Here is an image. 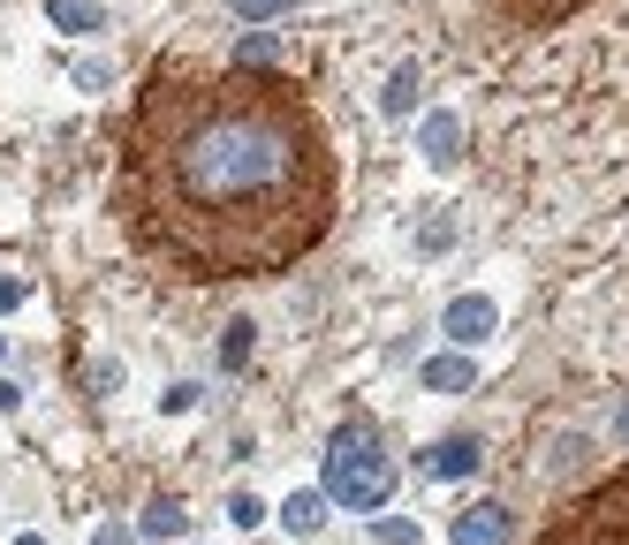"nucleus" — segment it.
I'll return each mask as SVG.
<instances>
[{
	"mask_svg": "<svg viewBox=\"0 0 629 545\" xmlns=\"http://www.w3.org/2000/svg\"><path fill=\"white\" fill-rule=\"evenodd\" d=\"M91 545H129V531H114V523H107V531H99Z\"/></svg>",
	"mask_w": 629,
	"mask_h": 545,
	"instance_id": "obj_20",
	"label": "nucleus"
},
{
	"mask_svg": "<svg viewBox=\"0 0 629 545\" xmlns=\"http://www.w3.org/2000/svg\"><path fill=\"white\" fill-rule=\"evenodd\" d=\"M251 319H236V326H228V334H220V364H228V372H236V364H251Z\"/></svg>",
	"mask_w": 629,
	"mask_h": 545,
	"instance_id": "obj_11",
	"label": "nucleus"
},
{
	"mask_svg": "<svg viewBox=\"0 0 629 545\" xmlns=\"http://www.w3.org/2000/svg\"><path fill=\"white\" fill-rule=\"evenodd\" d=\"M16 410H23V386H16V379H0V417H16Z\"/></svg>",
	"mask_w": 629,
	"mask_h": 545,
	"instance_id": "obj_19",
	"label": "nucleus"
},
{
	"mask_svg": "<svg viewBox=\"0 0 629 545\" xmlns=\"http://www.w3.org/2000/svg\"><path fill=\"white\" fill-rule=\"evenodd\" d=\"M418 379L440 386V394H462V386L478 379V364H470V356H432V364H418Z\"/></svg>",
	"mask_w": 629,
	"mask_h": 545,
	"instance_id": "obj_9",
	"label": "nucleus"
},
{
	"mask_svg": "<svg viewBox=\"0 0 629 545\" xmlns=\"http://www.w3.org/2000/svg\"><path fill=\"white\" fill-rule=\"evenodd\" d=\"M0 364H8V334H0Z\"/></svg>",
	"mask_w": 629,
	"mask_h": 545,
	"instance_id": "obj_22",
	"label": "nucleus"
},
{
	"mask_svg": "<svg viewBox=\"0 0 629 545\" xmlns=\"http://www.w3.org/2000/svg\"><path fill=\"white\" fill-rule=\"evenodd\" d=\"M190 410H198V379H174L160 394V417H190Z\"/></svg>",
	"mask_w": 629,
	"mask_h": 545,
	"instance_id": "obj_13",
	"label": "nucleus"
},
{
	"mask_svg": "<svg viewBox=\"0 0 629 545\" xmlns=\"http://www.w3.org/2000/svg\"><path fill=\"white\" fill-rule=\"evenodd\" d=\"M281 531L289 538H319L327 531V493H289L281 501Z\"/></svg>",
	"mask_w": 629,
	"mask_h": 545,
	"instance_id": "obj_8",
	"label": "nucleus"
},
{
	"mask_svg": "<svg viewBox=\"0 0 629 545\" xmlns=\"http://www.w3.org/2000/svg\"><path fill=\"white\" fill-rule=\"evenodd\" d=\"M410 99H418V69H395V84H387V114H410Z\"/></svg>",
	"mask_w": 629,
	"mask_h": 545,
	"instance_id": "obj_15",
	"label": "nucleus"
},
{
	"mask_svg": "<svg viewBox=\"0 0 629 545\" xmlns=\"http://www.w3.org/2000/svg\"><path fill=\"white\" fill-rule=\"evenodd\" d=\"M23 295H31V289H23L16 273H0V319H8V311H23Z\"/></svg>",
	"mask_w": 629,
	"mask_h": 545,
	"instance_id": "obj_17",
	"label": "nucleus"
},
{
	"mask_svg": "<svg viewBox=\"0 0 629 545\" xmlns=\"http://www.w3.org/2000/svg\"><path fill=\"white\" fill-rule=\"evenodd\" d=\"M228 8H236L243 23H273V16H289L296 0H228Z\"/></svg>",
	"mask_w": 629,
	"mask_h": 545,
	"instance_id": "obj_16",
	"label": "nucleus"
},
{
	"mask_svg": "<svg viewBox=\"0 0 629 545\" xmlns=\"http://www.w3.org/2000/svg\"><path fill=\"white\" fill-rule=\"evenodd\" d=\"M46 23L69 39H91V31H107V0H46Z\"/></svg>",
	"mask_w": 629,
	"mask_h": 545,
	"instance_id": "obj_7",
	"label": "nucleus"
},
{
	"mask_svg": "<svg viewBox=\"0 0 629 545\" xmlns=\"http://www.w3.org/2000/svg\"><path fill=\"white\" fill-rule=\"evenodd\" d=\"M493 326H501V303H493V295H456V303L440 311V334L456 341V349H478Z\"/></svg>",
	"mask_w": 629,
	"mask_h": 545,
	"instance_id": "obj_4",
	"label": "nucleus"
},
{
	"mask_svg": "<svg viewBox=\"0 0 629 545\" xmlns=\"http://www.w3.org/2000/svg\"><path fill=\"white\" fill-rule=\"evenodd\" d=\"M327 501L357 507V515H379L387 493H395V462L379 455V432L372 424H341L335 447H327V485H319Z\"/></svg>",
	"mask_w": 629,
	"mask_h": 545,
	"instance_id": "obj_3",
	"label": "nucleus"
},
{
	"mask_svg": "<svg viewBox=\"0 0 629 545\" xmlns=\"http://www.w3.org/2000/svg\"><path fill=\"white\" fill-rule=\"evenodd\" d=\"M456 545H508L516 538V515H508L501 501H478V507H462L456 515V531H448Z\"/></svg>",
	"mask_w": 629,
	"mask_h": 545,
	"instance_id": "obj_5",
	"label": "nucleus"
},
{
	"mask_svg": "<svg viewBox=\"0 0 629 545\" xmlns=\"http://www.w3.org/2000/svg\"><path fill=\"white\" fill-rule=\"evenodd\" d=\"M539 545H629V462L591 477L585 493H569L546 515Z\"/></svg>",
	"mask_w": 629,
	"mask_h": 545,
	"instance_id": "obj_2",
	"label": "nucleus"
},
{
	"mask_svg": "<svg viewBox=\"0 0 629 545\" xmlns=\"http://www.w3.org/2000/svg\"><path fill=\"white\" fill-rule=\"evenodd\" d=\"M228 523H236V531L266 523V501H258V493H228Z\"/></svg>",
	"mask_w": 629,
	"mask_h": 545,
	"instance_id": "obj_14",
	"label": "nucleus"
},
{
	"mask_svg": "<svg viewBox=\"0 0 629 545\" xmlns=\"http://www.w3.org/2000/svg\"><path fill=\"white\" fill-rule=\"evenodd\" d=\"M478 462H486V447L470 432H456V440H432L425 447V477H478Z\"/></svg>",
	"mask_w": 629,
	"mask_h": 545,
	"instance_id": "obj_6",
	"label": "nucleus"
},
{
	"mask_svg": "<svg viewBox=\"0 0 629 545\" xmlns=\"http://www.w3.org/2000/svg\"><path fill=\"white\" fill-rule=\"evenodd\" d=\"M182 523H190V515H182V501H174V493H160V501H144V523H137V531H144V538H174Z\"/></svg>",
	"mask_w": 629,
	"mask_h": 545,
	"instance_id": "obj_10",
	"label": "nucleus"
},
{
	"mask_svg": "<svg viewBox=\"0 0 629 545\" xmlns=\"http://www.w3.org/2000/svg\"><path fill=\"white\" fill-rule=\"evenodd\" d=\"M379 545H418V531L410 523H379Z\"/></svg>",
	"mask_w": 629,
	"mask_h": 545,
	"instance_id": "obj_18",
	"label": "nucleus"
},
{
	"mask_svg": "<svg viewBox=\"0 0 629 545\" xmlns=\"http://www.w3.org/2000/svg\"><path fill=\"white\" fill-rule=\"evenodd\" d=\"M16 545H46V538H39V531H23V538H16Z\"/></svg>",
	"mask_w": 629,
	"mask_h": 545,
	"instance_id": "obj_21",
	"label": "nucleus"
},
{
	"mask_svg": "<svg viewBox=\"0 0 629 545\" xmlns=\"http://www.w3.org/2000/svg\"><path fill=\"white\" fill-rule=\"evenodd\" d=\"M335 137L281 69L152 61L129 107L114 205L129 243L190 289L266 281L335 228Z\"/></svg>",
	"mask_w": 629,
	"mask_h": 545,
	"instance_id": "obj_1",
	"label": "nucleus"
},
{
	"mask_svg": "<svg viewBox=\"0 0 629 545\" xmlns=\"http://www.w3.org/2000/svg\"><path fill=\"white\" fill-rule=\"evenodd\" d=\"M425 152H432V160H456V122H448V114L425 122Z\"/></svg>",
	"mask_w": 629,
	"mask_h": 545,
	"instance_id": "obj_12",
	"label": "nucleus"
}]
</instances>
